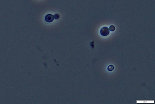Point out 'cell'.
<instances>
[{"mask_svg":"<svg viewBox=\"0 0 155 104\" xmlns=\"http://www.w3.org/2000/svg\"><path fill=\"white\" fill-rule=\"evenodd\" d=\"M115 29V26L113 25L110 26V27H109V30L111 32H113V31H114Z\"/></svg>","mask_w":155,"mask_h":104,"instance_id":"277c9868","label":"cell"},{"mask_svg":"<svg viewBox=\"0 0 155 104\" xmlns=\"http://www.w3.org/2000/svg\"><path fill=\"white\" fill-rule=\"evenodd\" d=\"M114 69V67L112 65L109 66L107 68V70L109 71H112Z\"/></svg>","mask_w":155,"mask_h":104,"instance_id":"3957f363","label":"cell"},{"mask_svg":"<svg viewBox=\"0 0 155 104\" xmlns=\"http://www.w3.org/2000/svg\"><path fill=\"white\" fill-rule=\"evenodd\" d=\"M54 18L55 19H58L60 18V15L58 14H55L54 15Z\"/></svg>","mask_w":155,"mask_h":104,"instance_id":"5b68a950","label":"cell"},{"mask_svg":"<svg viewBox=\"0 0 155 104\" xmlns=\"http://www.w3.org/2000/svg\"><path fill=\"white\" fill-rule=\"evenodd\" d=\"M110 32V30L109 28L106 27L102 28L100 30L101 35L103 36H107L109 35Z\"/></svg>","mask_w":155,"mask_h":104,"instance_id":"6da1fadb","label":"cell"},{"mask_svg":"<svg viewBox=\"0 0 155 104\" xmlns=\"http://www.w3.org/2000/svg\"><path fill=\"white\" fill-rule=\"evenodd\" d=\"M54 19V16L51 14H48L45 16V20L47 23H51Z\"/></svg>","mask_w":155,"mask_h":104,"instance_id":"7a4b0ae2","label":"cell"}]
</instances>
